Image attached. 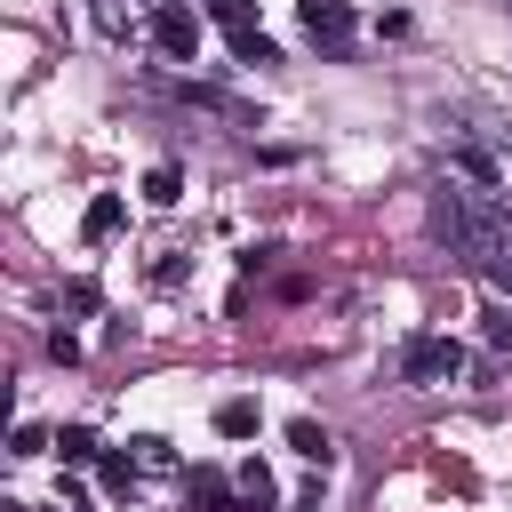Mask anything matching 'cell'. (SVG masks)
I'll return each mask as SVG.
<instances>
[{
    "mask_svg": "<svg viewBox=\"0 0 512 512\" xmlns=\"http://www.w3.org/2000/svg\"><path fill=\"white\" fill-rule=\"evenodd\" d=\"M288 448H296L304 464H328V456H336V448H328V432H320L312 416H296V424H288Z\"/></svg>",
    "mask_w": 512,
    "mask_h": 512,
    "instance_id": "9c48e42d",
    "label": "cell"
},
{
    "mask_svg": "<svg viewBox=\"0 0 512 512\" xmlns=\"http://www.w3.org/2000/svg\"><path fill=\"white\" fill-rule=\"evenodd\" d=\"M488 272H496V280H504V288H512V240H504V248H496V264H488Z\"/></svg>",
    "mask_w": 512,
    "mask_h": 512,
    "instance_id": "9a60e30c",
    "label": "cell"
},
{
    "mask_svg": "<svg viewBox=\"0 0 512 512\" xmlns=\"http://www.w3.org/2000/svg\"><path fill=\"white\" fill-rule=\"evenodd\" d=\"M304 32H312L320 48H344V40H352V8H344V0H304Z\"/></svg>",
    "mask_w": 512,
    "mask_h": 512,
    "instance_id": "8992f818",
    "label": "cell"
},
{
    "mask_svg": "<svg viewBox=\"0 0 512 512\" xmlns=\"http://www.w3.org/2000/svg\"><path fill=\"white\" fill-rule=\"evenodd\" d=\"M208 16L232 32L240 64H272V40H264V24H256V0H208Z\"/></svg>",
    "mask_w": 512,
    "mask_h": 512,
    "instance_id": "3957f363",
    "label": "cell"
},
{
    "mask_svg": "<svg viewBox=\"0 0 512 512\" xmlns=\"http://www.w3.org/2000/svg\"><path fill=\"white\" fill-rule=\"evenodd\" d=\"M464 368V344L456 336H408V352H400V376L408 384H448Z\"/></svg>",
    "mask_w": 512,
    "mask_h": 512,
    "instance_id": "7a4b0ae2",
    "label": "cell"
},
{
    "mask_svg": "<svg viewBox=\"0 0 512 512\" xmlns=\"http://www.w3.org/2000/svg\"><path fill=\"white\" fill-rule=\"evenodd\" d=\"M432 232H440L456 256H472V264H496V248H504V232H496L464 192H440V200H432Z\"/></svg>",
    "mask_w": 512,
    "mask_h": 512,
    "instance_id": "6da1fadb",
    "label": "cell"
},
{
    "mask_svg": "<svg viewBox=\"0 0 512 512\" xmlns=\"http://www.w3.org/2000/svg\"><path fill=\"white\" fill-rule=\"evenodd\" d=\"M120 224H128V200H120V192H96L88 216H80V240H112Z\"/></svg>",
    "mask_w": 512,
    "mask_h": 512,
    "instance_id": "52a82bcc",
    "label": "cell"
},
{
    "mask_svg": "<svg viewBox=\"0 0 512 512\" xmlns=\"http://www.w3.org/2000/svg\"><path fill=\"white\" fill-rule=\"evenodd\" d=\"M152 48L176 56V64H192L200 56V16L192 8H152Z\"/></svg>",
    "mask_w": 512,
    "mask_h": 512,
    "instance_id": "277c9868",
    "label": "cell"
},
{
    "mask_svg": "<svg viewBox=\"0 0 512 512\" xmlns=\"http://www.w3.org/2000/svg\"><path fill=\"white\" fill-rule=\"evenodd\" d=\"M232 480H240V496H248V512H264V504H280V480H272V472H264L256 456H248V464H240Z\"/></svg>",
    "mask_w": 512,
    "mask_h": 512,
    "instance_id": "ba28073f",
    "label": "cell"
},
{
    "mask_svg": "<svg viewBox=\"0 0 512 512\" xmlns=\"http://www.w3.org/2000/svg\"><path fill=\"white\" fill-rule=\"evenodd\" d=\"M176 192H184V168H168V160H160V168L144 176V200H152V208H176Z\"/></svg>",
    "mask_w": 512,
    "mask_h": 512,
    "instance_id": "30bf717a",
    "label": "cell"
},
{
    "mask_svg": "<svg viewBox=\"0 0 512 512\" xmlns=\"http://www.w3.org/2000/svg\"><path fill=\"white\" fill-rule=\"evenodd\" d=\"M104 488H112V496H136V464H128V456H104Z\"/></svg>",
    "mask_w": 512,
    "mask_h": 512,
    "instance_id": "4fadbf2b",
    "label": "cell"
},
{
    "mask_svg": "<svg viewBox=\"0 0 512 512\" xmlns=\"http://www.w3.org/2000/svg\"><path fill=\"white\" fill-rule=\"evenodd\" d=\"M216 432H224V440H248V432H256V400H224V408H216Z\"/></svg>",
    "mask_w": 512,
    "mask_h": 512,
    "instance_id": "8fae6325",
    "label": "cell"
},
{
    "mask_svg": "<svg viewBox=\"0 0 512 512\" xmlns=\"http://www.w3.org/2000/svg\"><path fill=\"white\" fill-rule=\"evenodd\" d=\"M152 8H184V0H152Z\"/></svg>",
    "mask_w": 512,
    "mask_h": 512,
    "instance_id": "2e32d148",
    "label": "cell"
},
{
    "mask_svg": "<svg viewBox=\"0 0 512 512\" xmlns=\"http://www.w3.org/2000/svg\"><path fill=\"white\" fill-rule=\"evenodd\" d=\"M184 504H192V512H248L240 480H224V472H208V464H200V472L184 480Z\"/></svg>",
    "mask_w": 512,
    "mask_h": 512,
    "instance_id": "5b68a950",
    "label": "cell"
},
{
    "mask_svg": "<svg viewBox=\"0 0 512 512\" xmlns=\"http://www.w3.org/2000/svg\"><path fill=\"white\" fill-rule=\"evenodd\" d=\"M40 448H48L40 424H16V432H8V456H40Z\"/></svg>",
    "mask_w": 512,
    "mask_h": 512,
    "instance_id": "5bb4252c",
    "label": "cell"
},
{
    "mask_svg": "<svg viewBox=\"0 0 512 512\" xmlns=\"http://www.w3.org/2000/svg\"><path fill=\"white\" fill-rule=\"evenodd\" d=\"M56 456H64V464H96V432H88V424H64V432H56Z\"/></svg>",
    "mask_w": 512,
    "mask_h": 512,
    "instance_id": "7c38bea8",
    "label": "cell"
}]
</instances>
